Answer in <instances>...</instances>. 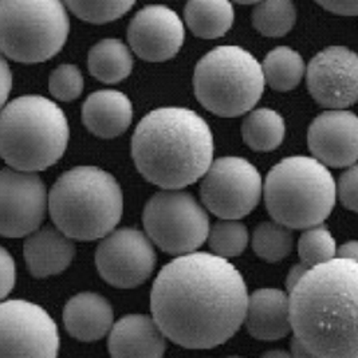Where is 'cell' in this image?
Returning <instances> with one entry per match:
<instances>
[{"instance_id":"6da1fadb","label":"cell","mask_w":358,"mask_h":358,"mask_svg":"<svg viewBox=\"0 0 358 358\" xmlns=\"http://www.w3.org/2000/svg\"><path fill=\"white\" fill-rule=\"evenodd\" d=\"M248 292L228 259L194 251L164 266L150 294L164 336L187 349H213L243 325Z\"/></svg>"},{"instance_id":"7a4b0ae2","label":"cell","mask_w":358,"mask_h":358,"mask_svg":"<svg viewBox=\"0 0 358 358\" xmlns=\"http://www.w3.org/2000/svg\"><path fill=\"white\" fill-rule=\"evenodd\" d=\"M358 262L310 267L289 292L294 337L313 357L357 358Z\"/></svg>"},{"instance_id":"3957f363","label":"cell","mask_w":358,"mask_h":358,"mask_svg":"<svg viewBox=\"0 0 358 358\" xmlns=\"http://www.w3.org/2000/svg\"><path fill=\"white\" fill-rule=\"evenodd\" d=\"M131 157L149 182L163 189H182L201 179L211 165V128L187 108L152 110L133 133Z\"/></svg>"},{"instance_id":"277c9868","label":"cell","mask_w":358,"mask_h":358,"mask_svg":"<svg viewBox=\"0 0 358 358\" xmlns=\"http://www.w3.org/2000/svg\"><path fill=\"white\" fill-rule=\"evenodd\" d=\"M48 211L54 226L73 241H98L120 223L124 194L112 173L90 165L76 166L50 189Z\"/></svg>"},{"instance_id":"5b68a950","label":"cell","mask_w":358,"mask_h":358,"mask_svg":"<svg viewBox=\"0 0 358 358\" xmlns=\"http://www.w3.org/2000/svg\"><path fill=\"white\" fill-rule=\"evenodd\" d=\"M70 128L49 98L23 96L0 109V157L11 168L41 172L65 155Z\"/></svg>"},{"instance_id":"8992f818","label":"cell","mask_w":358,"mask_h":358,"mask_svg":"<svg viewBox=\"0 0 358 358\" xmlns=\"http://www.w3.org/2000/svg\"><path fill=\"white\" fill-rule=\"evenodd\" d=\"M336 180L314 157L293 156L274 165L263 184L270 216L292 229L324 223L337 201Z\"/></svg>"},{"instance_id":"52a82bcc","label":"cell","mask_w":358,"mask_h":358,"mask_svg":"<svg viewBox=\"0 0 358 358\" xmlns=\"http://www.w3.org/2000/svg\"><path fill=\"white\" fill-rule=\"evenodd\" d=\"M258 59L239 46H219L206 54L195 67L197 101L213 114L234 118L248 113L264 92Z\"/></svg>"},{"instance_id":"ba28073f","label":"cell","mask_w":358,"mask_h":358,"mask_svg":"<svg viewBox=\"0 0 358 358\" xmlns=\"http://www.w3.org/2000/svg\"><path fill=\"white\" fill-rule=\"evenodd\" d=\"M69 31L62 0H0V52L15 62L49 61L64 49Z\"/></svg>"},{"instance_id":"9c48e42d","label":"cell","mask_w":358,"mask_h":358,"mask_svg":"<svg viewBox=\"0 0 358 358\" xmlns=\"http://www.w3.org/2000/svg\"><path fill=\"white\" fill-rule=\"evenodd\" d=\"M143 224L153 245L171 255L197 251L210 232V217L189 192L163 189L148 200Z\"/></svg>"},{"instance_id":"30bf717a","label":"cell","mask_w":358,"mask_h":358,"mask_svg":"<svg viewBox=\"0 0 358 358\" xmlns=\"http://www.w3.org/2000/svg\"><path fill=\"white\" fill-rule=\"evenodd\" d=\"M201 179L203 204L219 219L241 220L254 211L261 201V173L242 157L227 156L212 160Z\"/></svg>"},{"instance_id":"8fae6325","label":"cell","mask_w":358,"mask_h":358,"mask_svg":"<svg viewBox=\"0 0 358 358\" xmlns=\"http://www.w3.org/2000/svg\"><path fill=\"white\" fill-rule=\"evenodd\" d=\"M59 331L49 313L39 305L0 301V357H57Z\"/></svg>"},{"instance_id":"7c38bea8","label":"cell","mask_w":358,"mask_h":358,"mask_svg":"<svg viewBox=\"0 0 358 358\" xmlns=\"http://www.w3.org/2000/svg\"><path fill=\"white\" fill-rule=\"evenodd\" d=\"M157 255L147 234L137 228L113 229L105 235L96 251L101 278L117 289H134L155 271Z\"/></svg>"},{"instance_id":"4fadbf2b","label":"cell","mask_w":358,"mask_h":358,"mask_svg":"<svg viewBox=\"0 0 358 358\" xmlns=\"http://www.w3.org/2000/svg\"><path fill=\"white\" fill-rule=\"evenodd\" d=\"M49 194L36 172L0 169V235L23 238L42 226Z\"/></svg>"},{"instance_id":"5bb4252c","label":"cell","mask_w":358,"mask_h":358,"mask_svg":"<svg viewBox=\"0 0 358 358\" xmlns=\"http://www.w3.org/2000/svg\"><path fill=\"white\" fill-rule=\"evenodd\" d=\"M311 97L327 109H346L357 101V54L343 46L318 52L306 69Z\"/></svg>"},{"instance_id":"9a60e30c","label":"cell","mask_w":358,"mask_h":358,"mask_svg":"<svg viewBox=\"0 0 358 358\" xmlns=\"http://www.w3.org/2000/svg\"><path fill=\"white\" fill-rule=\"evenodd\" d=\"M185 30L169 7L152 4L140 10L128 27L131 50L148 62H165L179 52Z\"/></svg>"},{"instance_id":"2e32d148","label":"cell","mask_w":358,"mask_h":358,"mask_svg":"<svg viewBox=\"0 0 358 358\" xmlns=\"http://www.w3.org/2000/svg\"><path fill=\"white\" fill-rule=\"evenodd\" d=\"M308 144L314 159L331 168L357 163V115L346 109H329L310 125Z\"/></svg>"},{"instance_id":"e0dca14e","label":"cell","mask_w":358,"mask_h":358,"mask_svg":"<svg viewBox=\"0 0 358 358\" xmlns=\"http://www.w3.org/2000/svg\"><path fill=\"white\" fill-rule=\"evenodd\" d=\"M112 357H163L166 337L153 317L129 314L117 321L108 333Z\"/></svg>"},{"instance_id":"ac0fdd59","label":"cell","mask_w":358,"mask_h":358,"mask_svg":"<svg viewBox=\"0 0 358 358\" xmlns=\"http://www.w3.org/2000/svg\"><path fill=\"white\" fill-rule=\"evenodd\" d=\"M251 337L259 341H278L289 336V294L279 289H259L247 298L245 321Z\"/></svg>"},{"instance_id":"d6986e66","label":"cell","mask_w":358,"mask_h":358,"mask_svg":"<svg viewBox=\"0 0 358 358\" xmlns=\"http://www.w3.org/2000/svg\"><path fill=\"white\" fill-rule=\"evenodd\" d=\"M23 252L30 274L35 278H48L64 273L71 264L76 245L61 229L46 226L27 235Z\"/></svg>"},{"instance_id":"ffe728a7","label":"cell","mask_w":358,"mask_h":358,"mask_svg":"<svg viewBox=\"0 0 358 358\" xmlns=\"http://www.w3.org/2000/svg\"><path fill=\"white\" fill-rule=\"evenodd\" d=\"M114 311L106 298L97 293L74 295L64 309L67 333L82 342L98 341L112 329Z\"/></svg>"},{"instance_id":"44dd1931","label":"cell","mask_w":358,"mask_h":358,"mask_svg":"<svg viewBox=\"0 0 358 358\" xmlns=\"http://www.w3.org/2000/svg\"><path fill=\"white\" fill-rule=\"evenodd\" d=\"M133 120L131 99L118 90H98L86 98L82 121L99 138H114L128 131Z\"/></svg>"},{"instance_id":"7402d4cb","label":"cell","mask_w":358,"mask_h":358,"mask_svg":"<svg viewBox=\"0 0 358 358\" xmlns=\"http://www.w3.org/2000/svg\"><path fill=\"white\" fill-rule=\"evenodd\" d=\"M184 17L194 35L216 39L229 31L235 14L229 0H188Z\"/></svg>"},{"instance_id":"603a6c76","label":"cell","mask_w":358,"mask_h":358,"mask_svg":"<svg viewBox=\"0 0 358 358\" xmlns=\"http://www.w3.org/2000/svg\"><path fill=\"white\" fill-rule=\"evenodd\" d=\"M133 65L131 50L118 39H103L89 51V71L103 83L124 81L131 76Z\"/></svg>"},{"instance_id":"cb8c5ba5","label":"cell","mask_w":358,"mask_h":358,"mask_svg":"<svg viewBox=\"0 0 358 358\" xmlns=\"http://www.w3.org/2000/svg\"><path fill=\"white\" fill-rule=\"evenodd\" d=\"M245 144L257 152L275 150L285 140L286 124L280 114L261 108L250 110L242 125Z\"/></svg>"},{"instance_id":"d4e9b609","label":"cell","mask_w":358,"mask_h":358,"mask_svg":"<svg viewBox=\"0 0 358 358\" xmlns=\"http://www.w3.org/2000/svg\"><path fill=\"white\" fill-rule=\"evenodd\" d=\"M264 82L277 92L295 89L305 76L306 66L301 54L287 46L270 51L262 65Z\"/></svg>"},{"instance_id":"484cf974","label":"cell","mask_w":358,"mask_h":358,"mask_svg":"<svg viewBox=\"0 0 358 358\" xmlns=\"http://www.w3.org/2000/svg\"><path fill=\"white\" fill-rule=\"evenodd\" d=\"M251 245L259 258L277 263L290 255L294 245L293 231L275 220L263 222L254 229Z\"/></svg>"},{"instance_id":"4316f807","label":"cell","mask_w":358,"mask_h":358,"mask_svg":"<svg viewBox=\"0 0 358 358\" xmlns=\"http://www.w3.org/2000/svg\"><path fill=\"white\" fill-rule=\"evenodd\" d=\"M296 11L292 0H261L252 13L254 27L264 36L280 38L295 24Z\"/></svg>"},{"instance_id":"83f0119b","label":"cell","mask_w":358,"mask_h":358,"mask_svg":"<svg viewBox=\"0 0 358 358\" xmlns=\"http://www.w3.org/2000/svg\"><path fill=\"white\" fill-rule=\"evenodd\" d=\"M207 241L212 254L229 259L245 252L250 235L239 219H222L210 227Z\"/></svg>"},{"instance_id":"f1b7e54d","label":"cell","mask_w":358,"mask_h":358,"mask_svg":"<svg viewBox=\"0 0 358 358\" xmlns=\"http://www.w3.org/2000/svg\"><path fill=\"white\" fill-rule=\"evenodd\" d=\"M299 259L308 267L336 258L337 243L331 232L322 223L305 228L298 241Z\"/></svg>"},{"instance_id":"f546056e","label":"cell","mask_w":358,"mask_h":358,"mask_svg":"<svg viewBox=\"0 0 358 358\" xmlns=\"http://www.w3.org/2000/svg\"><path fill=\"white\" fill-rule=\"evenodd\" d=\"M66 7L83 22L105 24L125 15L136 0H64Z\"/></svg>"},{"instance_id":"4dcf8cb0","label":"cell","mask_w":358,"mask_h":358,"mask_svg":"<svg viewBox=\"0 0 358 358\" xmlns=\"http://www.w3.org/2000/svg\"><path fill=\"white\" fill-rule=\"evenodd\" d=\"M83 85L81 70L77 66L64 64L50 74V93L52 97L64 102L80 97L83 92Z\"/></svg>"},{"instance_id":"1f68e13d","label":"cell","mask_w":358,"mask_h":358,"mask_svg":"<svg viewBox=\"0 0 358 358\" xmlns=\"http://www.w3.org/2000/svg\"><path fill=\"white\" fill-rule=\"evenodd\" d=\"M357 165L355 164L346 168V171L340 176L338 185H336L342 206L349 211H357Z\"/></svg>"},{"instance_id":"d6a6232c","label":"cell","mask_w":358,"mask_h":358,"mask_svg":"<svg viewBox=\"0 0 358 358\" xmlns=\"http://www.w3.org/2000/svg\"><path fill=\"white\" fill-rule=\"evenodd\" d=\"M17 280V267L11 254L0 245V301L13 292Z\"/></svg>"},{"instance_id":"836d02e7","label":"cell","mask_w":358,"mask_h":358,"mask_svg":"<svg viewBox=\"0 0 358 358\" xmlns=\"http://www.w3.org/2000/svg\"><path fill=\"white\" fill-rule=\"evenodd\" d=\"M327 11L343 15V17H356L358 13V0H315Z\"/></svg>"},{"instance_id":"e575fe53","label":"cell","mask_w":358,"mask_h":358,"mask_svg":"<svg viewBox=\"0 0 358 358\" xmlns=\"http://www.w3.org/2000/svg\"><path fill=\"white\" fill-rule=\"evenodd\" d=\"M13 89V73L4 55L0 52V109L6 105Z\"/></svg>"},{"instance_id":"d590c367","label":"cell","mask_w":358,"mask_h":358,"mask_svg":"<svg viewBox=\"0 0 358 358\" xmlns=\"http://www.w3.org/2000/svg\"><path fill=\"white\" fill-rule=\"evenodd\" d=\"M310 267H308L302 262L294 264L293 267L290 268L289 274H287V278H286V289H287V292H290L293 289L294 286L299 282V279L306 274V271Z\"/></svg>"},{"instance_id":"8d00e7d4","label":"cell","mask_w":358,"mask_h":358,"mask_svg":"<svg viewBox=\"0 0 358 358\" xmlns=\"http://www.w3.org/2000/svg\"><path fill=\"white\" fill-rule=\"evenodd\" d=\"M337 258H343V259H352L357 261L358 259V243L356 241H349L343 243L341 247L337 248Z\"/></svg>"},{"instance_id":"74e56055","label":"cell","mask_w":358,"mask_h":358,"mask_svg":"<svg viewBox=\"0 0 358 358\" xmlns=\"http://www.w3.org/2000/svg\"><path fill=\"white\" fill-rule=\"evenodd\" d=\"M292 356L294 357H313L303 343L298 341L295 337L292 340Z\"/></svg>"},{"instance_id":"f35d334b","label":"cell","mask_w":358,"mask_h":358,"mask_svg":"<svg viewBox=\"0 0 358 358\" xmlns=\"http://www.w3.org/2000/svg\"><path fill=\"white\" fill-rule=\"evenodd\" d=\"M264 356H266V357H275V356L289 357V356H292V355H290V353H286V352H270V353H266Z\"/></svg>"},{"instance_id":"ab89813d","label":"cell","mask_w":358,"mask_h":358,"mask_svg":"<svg viewBox=\"0 0 358 358\" xmlns=\"http://www.w3.org/2000/svg\"><path fill=\"white\" fill-rule=\"evenodd\" d=\"M234 1H236L239 4H254V3H258L261 0H234Z\"/></svg>"}]
</instances>
